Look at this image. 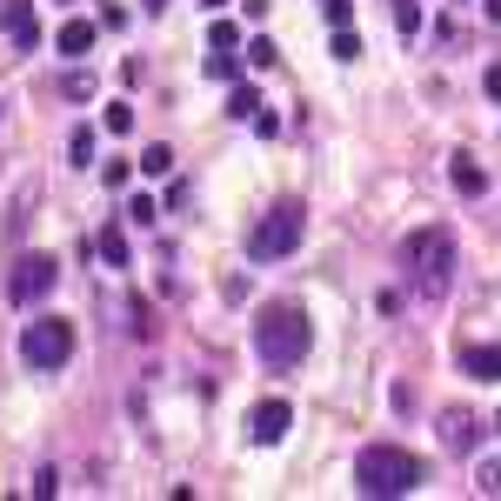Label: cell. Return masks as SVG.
I'll return each mask as SVG.
<instances>
[{
  "instance_id": "obj_1",
  "label": "cell",
  "mask_w": 501,
  "mask_h": 501,
  "mask_svg": "<svg viewBox=\"0 0 501 501\" xmlns=\"http://www.w3.org/2000/svg\"><path fill=\"white\" fill-rule=\"evenodd\" d=\"M307 348H315V321H307V307H294V301H268V307H261V321H254V354L274 368V375L301 368Z\"/></svg>"
},
{
  "instance_id": "obj_2",
  "label": "cell",
  "mask_w": 501,
  "mask_h": 501,
  "mask_svg": "<svg viewBox=\"0 0 501 501\" xmlns=\"http://www.w3.org/2000/svg\"><path fill=\"white\" fill-rule=\"evenodd\" d=\"M354 488L368 501H388V495H414L421 488V455L395 448V441H368L361 461H354Z\"/></svg>"
},
{
  "instance_id": "obj_3",
  "label": "cell",
  "mask_w": 501,
  "mask_h": 501,
  "mask_svg": "<svg viewBox=\"0 0 501 501\" xmlns=\"http://www.w3.org/2000/svg\"><path fill=\"white\" fill-rule=\"evenodd\" d=\"M395 261L408 268V281L421 294H448V281H455V234L448 228H414Z\"/></svg>"
},
{
  "instance_id": "obj_4",
  "label": "cell",
  "mask_w": 501,
  "mask_h": 501,
  "mask_svg": "<svg viewBox=\"0 0 501 501\" xmlns=\"http://www.w3.org/2000/svg\"><path fill=\"white\" fill-rule=\"evenodd\" d=\"M301 234H307V208L301 201H281V208H268L247 228V254L254 261H288L294 247H301Z\"/></svg>"
},
{
  "instance_id": "obj_5",
  "label": "cell",
  "mask_w": 501,
  "mask_h": 501,
  "mask_svg": "<svg viewBox=\"0 0 501 501\" xmlns=\"http://www.w3.org/2000/svg\"><path fill=\"white\" fill-rule=\"evenodd\" d=\"M20 361L27 368H67L74 361V321H61V315L27 321L20 328Z\"/></svg>"
},
{
  "instance_id": "obj_6",
  "label": "cell",
  "mask_w": 501,
  "mask_h": 501,
  "mask_svg": "<svg viewBox=\"0 0 501 501\" xmlns=\"http://www.w3.org/2000/svg\"><path fill=\"white\" fill-rule=\"evenodd\" d=\"M54 288H61V261H54V254H20L14 274H7V294H14V307L47 301Z\"/></svg>"
},
{
  "instance_id": "obj_7",
  "label": "cell",
  "mask_w": 501,
  "mask_h": 501,
  "mask_svg": "<svg viewBox=\"0 0 501 501\" xmlns=\"http://www.w3.org/2000/svg\"><path fill=\"white\" fill-rule=\"evenodd\" d=\"M288 428H294V408H288V401H254V414H247V435H254L261 448L288 441Z\"/></svg>"
},
{
  "instance_id": "obj_8",
  "label": "cell",
  "mask_w": 501,
  "mask_h": 501,
  "mask_svg": "<svg viewBox=\"0 0 501 501\" xmlns=\"http://www.w3.org/2000/svg\"><path fill=\"white\" fill-rule=\"evenodd\" d=\"M0 27H7V41L27 54V47H41V14H34V0H7L0 7Z\"/></svg>"
},
{
  "instance_id": "obj_9",
  "label": "cell",
  "mask_w": 501,
  "mask_h": 501,
  "mask_svg": "<svg viewBox=\"0 0 501 501\" xmlns=\"http://www.w3.org/2000/svg\"><path fill=\"white\" fill-rule=\"evenodd\" d=\"M474 441H482V421H474L468 408L441 414V448H448V455H474Z\"/></svg>"
},
{
  "instance_id": "obj_10",
  "label": "cell",
  "mask_w": 501,
  "mask_h": 501,
  "mask_svg": "<svg viewBox=\"0 0 501 501\" xmlns=\"http://www.w3.org/2000/svg\"><path fill=\"white\" fill-rule=\"evenodd\" d=\"M461 375H468V381H501V341H474V348H461Z\"/></svg>"
},
{
  "instance_id": "obj_11",
  "label": "cell",
  "mask_w": 501,
  "mask_h": 501,
  "mask_svg": "<svg viewBox=\"0 0 501 501\" xmlns=\"http://www.w3.org/2000/svg\"><path fill=\"white\" fill-rule=\"evenodd\" d=\"M94 34H101V20H80V14H67V27H61V54L67 61H80L94 47Z\"/></svg>"
},
{
  "instance_id": "obj_12",
  "label": "cell",
  "mask_w": 501,
  "mask_h": 501,
  "mask_svg": "<svg viewBox=\"0 0 501 501\" xmlns=\"http://www.w3.org/2000/svg\"><path fill=\"white\" fill-rule=\"evenodd\" d=\"M448 174H455V187H461V194H488V167L482 161H468V154H455V161H448Z\"/></svg>"
},
{
  "instance_id": "obj_13",
  "label": "cell",
  "mask_w": 501,
  "mask_h": 501,
  "mask_svg": "<svg viewBox=\"0 0 501 501\" xmlns=\"http://www.w3.org/2000/svg\"><path fill=\"white\" fill-rule=\"evenodd\" d=\"M94 247H101L107 268H134V261H127V234L121 228H101V241H94Z\"/></svg>"
},
{
  "instance_id": "obj_14",
  "label": "cell",
  "mask_w": 501,
  "mask_h": 501,
  "mask_svg": "<svg viewBox=\"0 0 501 501\" xmlns=\"http://www.w3.org/2000/svg\"><path fill=\"white\" fill-rule=\"evenodd\" d=\"M388 20H395V34H414L421 27V7L414 0H388Z\"/></svg>"
},
{
  "instance_id": "obj_15",
  "label": "cell",
  "mask_w": 501,
  "mask_h": 501,
  "mask_svg": "<svg viewBox=\"0 0 501 501\" xmlns=\"http://www.w3.org/2000/svg\"><path fill=\"white\" fill-rule=\"evenodd\" d=\"M208 47H214V54H234V47H241V34H234V20H214V27H208Z\"/></svg>"
},
{
  "instance_id": "obj_16",
  "label": "cell",
  "mask_w": 501,
  "mask_h": 501,
  "mask_svg": "<svg viewBox=\"0 0 501 501\" xmlns=\"http://www.w3.org/2000/svg\"><path fill=\"white\" fill-rule=\"evenodd\" d=\"M228 114H234V121H254V114H261V94H254V87H234Z\"/></svg>"
},
{
  "instance_id": "obj_17",
  "label": "cell",
  "mask_w": 501,
  "mask_h": 501,
  "mask_svg": "<svg viewBox=\"0 0 501 501\" xmlns=\"http://www.w3.org/2000/svg\"><path fill=\"white\" fill-rule=\"evenodd\" d=\"M67 161H74V167L94 161V127H74V140H67Z\"/></svg>"
},
{
  "instance_id": "obj_18",
  "label": "cell",
  "mask_w": 501,
  "mask_h": 501,
  "mask_svg": "<svg viewBox=\"0 0 501 501\" xmlns=\"http://www.w3.org/2000/svg\"><path fill=\"white\" fill-rule=\"evenodd\" d=\"M334 61H361V34L354 27H334Z\"/></svg>"
},
{
  "instance_id": "obj_19",
  "label": "cell",
  "mask_w": 501,
  "mask_h": 501,
  "mask_svg": "<svg viewBox=\"0 0 501 501\" xmlns=\"http://www.w3.org/2000/svg\"><path fill=\"white\" fill-rule=\"evenodd\" d=\"M101 127H107V134H127V127H134V107H127V101H114V107L101 114Z\"/></svg>"
},
{
  "instance_id": "obj_20",
  "label": "cell",
  "mask_w": 501,
  "mask_h": 501,
  "mask_svg": "<svg viewBox=\"0 0 501 501\" xmlns=\"http://www.w3.org/2000/svg\"><path fill=\"white\" fill-rule=\"evenodd\" d=\"M127 321H134L140 341H154V321H148V301H140V294H127Z\"/></svg>"
},
{
  "instance_id": "obj_21",
  "label": "cell",
  "mask_w": 501,
  "mask_h": 501,
  "mask_svg": "<svg viewBox=\"0 0 501 501\" xmlns=\"http://www.w3.org/2000/svg\"><path fill=\"white\" fill-rule=\"evenodd\" d=\"M167 167H174V148H148L140 154V174H167Z\"/></svg>"
},
{
  "instance_id": "obj_22",
  "label": "cell",
  "mask_w": 501,
  "mask_h": 501,
  "mask_svg": "<svg viewBox=\"0 0 501 501\" xmlns=\"http://www.w3.org/2000/svg\"><path fill=\"white\" fill-rule=\"evenodd\" d=\"M67 101H94V74H80V67H74V74H67Z\"/></svg>"
},
{
  "instance_id": "obj_23",
  "label": "cell",
  "mask_w": 501,
  "mask_h": 501,
  "mask_svg": "<svg viewBox=\"0 0 501 501\" xmlns=\"http://www.w3.org/2000/svg\"><path fill=\"white\" fill-rule=\"evenodd\" d=\"M474 488H482V495H501V468H495V461H482V468H474Z\"/></svg>"
},
{
  "instance_id": "obj_24",
  "label": "cell",
  "mask_w": 501,
  "mask_h": 501,
  "mask_svg": "<svg viewBox=\"0 0 501 501\" xmlns=\"http://www.w3.org/2000/svg\"><path fill=\"white\" fill-rule=\"evenodd\" d=\"M34 495H41V501H54V495H61V474H54V468H41V474H34Z\"/></svg>"
},
{
  "instance_id": "obj_25",
  "label": "cell",
  "mask_w": 501,
  "mask_h": 501,
  "mask_svg": "<svg viewBox=\"0 0 501 501\" xmlns=\"http://www.w3.org/2000/svg\"><path fill=\"white\" fill-rule=\"evenodd\" d=\"M247 61H254V67H274V61H281V47H274V41H254V47H247Z\"/></svg>"
},
{
  "instance_id": "obj_26",
  "label": "cell",
  "mask_w": 501,
  "mask_h": 501,
  "mask_svg": "<svg viewBox=\"0 0 501 501\" xmlns=\"http://www.w3.org/2000/svg\"><path fill=\"white\" fill-rule=\"evenodd\" d=\"M127 214H134L140 228H148V221H161V208H154V201H148V194H134V201H127Z\"/></svg>"
},
{
  "instance_id": "obj_27",
  "label": "cell",
  "mask_w": 501,
  "mask_h": 501,
  "mask_svg": "<svg viewBox=\"0 0 501 501\" xmlns=\"http://www.w3.org/2000/svg\"><path fill=\"white\" fill-rule=\"evenodd\" d=\"M321 7H328L334 27H354V7H348V0H321Z\"/></svg>"
},
{
  "instance_id": "obj_28",
  "label": "cell",
  "mask_w": 501,
  "mask_h": 501,
  "mask_svg": "<svg viewBox=\"0 0 501 501\" xmlns=\"http://www.w3.org/2000/svg\"><path fill=\"white\" fill-rule=\"evenodd\" d=\"M482 94H488V101H501V61H495V67L482 74Z\"/></svg>"
},
{
  "instance_id": "obj_29",
  "label": "cell",
  "mask_w": 501,
  "mask_h": 501,
  "mask_svg": "<svg viewBox=\"0 0 501 501\" xmlns=\"http://www.w3.org/2000/svg\"><path fill=\"white\" fill-rule=\"evenodd\" d=\"M241 7H247V20H268V7H274V0H241Z\"/></svg>"
},
{
  "instance_id": "obj_30",
  "label": "cell",
  "mask_w": 501,
  "mask_h": 501,
  "mask_svg": "<svg viewBox=\"0 0 501 501\" xmlns=\"http://www.w3.org/2000/svg\"><path fill=\"white\" fill-rule=\"evenodd\" d=\"M482 14H488V20H495V27H501V0H482Z\"/></svg>"
},
{
  "instance_id": "obj_31",
  "label": "cell",
  "mask_w": 501,
  "mask_h": 501,
  "mask_svg": "<svg viewBox=\"0 0 501 501\" xmlns=\"http://www.w3.org/2000/svg\"><path fill=\"white\" fill-rule=\"evenodd\" d=\"M140 7H167V0H140Z\"/></svg>"
},
{
  "instance_id": "obj_32",
  "label": "cell",
  "mask_w": 501,
  "mask_h": 501,
  "mask_svg": "<svg viewBox=\"0 0 501 501\" xmlns=\"http://www.w3.org/2000/svg\"><path fill=\"white\" fill-rule=\"evenodd\" d=\"M208 7H228V0H208Z\"/></svg>"
},
{
  "instance_id": "obj_33",
  "label": "cell",
  "mask_w": 501,
  "mask_h": 501,
  "mask_svg": "<svg viewBox=\"0 0 501 501\" xmlns=\"http://www.w3.org/2000/svg\"><path fill=\"white\" fill-rule=\"evenodd\" d=\"M67 7H74V0H67Z\"/></svg>"
}]
</instances>
